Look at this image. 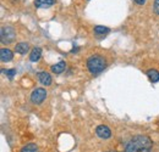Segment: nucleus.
Wrapping results in <instances>:
<instances>
[{"instance_id": "f257e3e1", "label": "nucleus", "mask_w": 159, "mask_h": 152, "mask_svg": "<svg viewBox=\"0 0 159 152\" xmlns=\"http://www.w3.org/2000/svg\"><path fill=\"white\" fill-rule=\"evenodd\" d=\"M152 146H153V142L151 137L146 135H137L129 141L125 152H151Z\"/></svg>"}, {"instance_id": "4468645a", "label": "nucleus", "mask_w": 159, "mask_h": 152, "mask_svg": "<svg viewBox=\"0 0 159 152\" xmlns=\"http://www.w3.org/2000/svg\"><path fill=\"white\" fill-rule=\"evenodd\" d=\"M37 149H38L37 145L33 144V142H31V144H27L26 146H23L21 152H37Z\"/></svg>"}, {"instance_id": "f3484780", "label": "nucleus", "mask_w": 159, "mask_h": 152, "mask_svg": "<svg viewBox=\"0 0 159 152\" xmlns=\"http://www.w3.org/2000/svg\"><path fill=\"white\" fill-rule=\"evenodd\" d=\"M146 1H147V0H135V2H137L139 5H143V4H146Z\"/></svg>"}, {"instance_id": "20e7f679", "label": "nucleus", "mask_w": 159, "mask_h": 152, "mask_svg": "<svg viewBox=\"0 0 159 152\" xmlns=\"http://www.w3.org/2000/svg\"><path fill=\"white\" fill-rule=\"evenodd\" d=\"M47 90L44 89V88H37V89H34L33 91H32V94H31V101L33 102V103H36V105H39L42 103L44 100H45V97H47Z\"/></svg>"}, {"instance_id": "39448f33", "label": "nucleus", "mask_w": 159, "mask_h": 152, "mask_svg": "<svg viewBox=\"0 0 159 152\" xmlns=\"http://www.w3.org/2000/svg\"><path fill=\"white\" fill-rule=\"evenodd\" d=\"M96 134H97L98 137L105 140V139H109V137L111 136V130H110L109 127L102 124V125H98V127L96 128Z\"/></svg>"}, {"instance_id": "9d476101", "label": "nucleus", "mask_w": 159, "mask_h": 152, "mask_svg": "<svg viewBox=\"0 0 159 152\" xmlns=\"http://www.w3.org/2000/svg\"><path fill=\"white\" fill-rule=\"evenodd\" d=\"M65 68H66V63H65L64 61H60V62H58L57 65H53L50 70H52L53 73L60 74V73H62V72L65 71Z\"/></svg>"}, {"instance_id": "1a4fd4ad", "label": "nucleus", "mask_w": 159, "mask_h": 152, "mask_svg": "<svg viewBox=\"0 0 159 152\" xmlns=\"http://www.w3.org/2000/svg\"><path fill=\"white\" fill-rule=\"evenodd\" d=\"M15 51L21 55H26L30 51V45L27 43H19L15 45Z\"/></svg>"}, {"instance_id": "9b49d317", "label": "nucleus", "mask_w": 159, "mask_h": 152, "mask_svg": "<svg viewBox=\"0 0 159 152\" xmlns=\"http://www.w3.org/2000/svg\"><path fill=\"white\" fill-rule=\"evenodd\" d=\"M40 56H42V49H40V48H34V49L31 51L30 60H31L32 62H37V61H39Z\"/></svg>"}, {"instance_id": "a211bd4d", "label": "nucleus", "mask_w": 159, "mask_h": 152, "mask_svg": "<svg viewBox=\"0 0 159 152\" xmlns=\"http://www.w3.org/2000/svg\"><path fill=\"white\" fill-rule=\"evenodd\" d=\"M109 152H118V151H109Z\"/></svg>"}, {"instance_id": "f8f14e48", "label": "nucleus", "mask_w": 159, "mask_h": 152, "mask_svg": "<svg viewBox=\"0 0 159 152\" xmlns=\"http://www.w3.org/2000/svg\"><path fill=\"white\" fill-rule=\"evenodd\" d=\"M147 77L149 78V80L152 82V83H157L159 82V72L157 70H148L147 71Z\"/></svg>"}, {"instance_id": "2eb2a0df", "label": "nucleus", "mask_w": 159, "mask_h": 152, "mask_svg": "<svg viewBox=\"0 0 159 152\" xmlns=\"http://www.w3.org/2000/svg\"><path fill=\"white\" fill-rule=\"evenodd\" d=\"M1 72H2V73H6V76H7L9 79H12L14 76L16 74V70H6V71H5V70H2Z\"/></svg>"}, {"instance_id": "7ed1b4c3", "label": "nucleus", "mask_w": 159, "mask_h": 152, "mask_svg": "<svg viewBox=\"0 0 159 152\" xmlns=\"http://www.w3.org/2000/svg\"><path fill=\"white\" fill-rule=\"evenodd\" d=\"M1 41L4 44H10L16 38V32L12 27H1Z\"/></svg>"}, {"instance_id": "423d86ee", "label": "nucleus", "mask_w": 159, "mask_h": 152, "mask_svg": "<svg viewBox=\"0 0 159 152\" xmlns=\"http://www.w3.org/2000/svg\"><path fill=\"white\" fill-rule=\"evenodd\" d=\"M38 80L40 82V84L45 85V87H49L52 84V76L48 73V72H39L38 73Z\"/></svg>"}, {"instance_id": "f03ea898", "label": "nucleus", "mask_w": 159, "mask_h": 152, "mask_svg": "<svg viewBox=\"0 0 159 152\" xmlns=\"http://www.w3.org/2000/svg\"><path fill=\"white\" fill-rule=\"evenodd\" d=\"M107 66V61L103 56L99 55H93L87 60V68L92 74H98L100 73Z\"/></svg>"}, {"instance_id": "0eeeda50", "label": "nucleus", "mask_w": 159, "mask_h": 152, "mask_svg": "<svg viewBox=\"0 0 159 152\" xmlns=\"http://www.w3.org/2000/svg\"><path fill=\"white\" fill-rule=\"evenodd\" d=\"M0 58H1L2 62H9V61H11L14 58V54H12V51L10 49L2 48L0 50Z\"/></svg>"}, {"instance_id": "dca6fc26", "label": "nucleus", "mask_w": 159, "mask_h": 152, "mask_svg": "<svg viewBox=\"0 0 159 152\" xmlns=\"http://www.w3.org/2000/svg\"><path fill=\"white\" fill-rule=\"evenodd\" d=\"M153 9H154V12L159 15V0H154V5H153Z\"/></svg>"}, {"instance_id": "6e6552de", "label": "nucleus", "mask_w": 159, "mask_h": 152, "mask_svg": "<svg viewBox=\"0 0 159 152\" xmlns=\"http://www.w3.org/2000/svg\"><path fill=\"white\" fill-rule=\"evenodd\" d=\"M57 0H34V6L38 9H48L55 4Z\"/></svg>"}, {"instance_id": "ddd939ff", "label": "nucleus", "mask_w": 159, "mask_h": 152, "mask_svg": "<svg viewBox=\"0 0 159 152\" xmlns=\"http://www.w3.org/2000/svg\"><path fill=\"white\" fill-rule=\"evenodd\" d=\"M110 32V29L108 27H104V26H96L94 27V33L98 34V36H104V34H108Z\"/></svg>"}]
</instances>
